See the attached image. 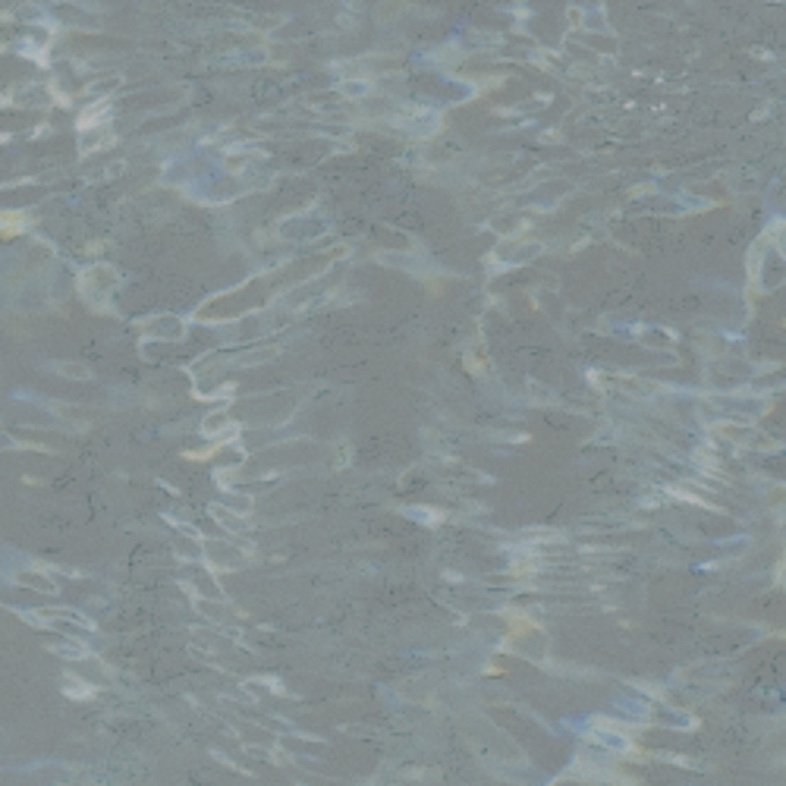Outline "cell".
I'll return each mask as SVG.
<instances>
[{
    "mask_svg": "<svg viewBox=\"0 0 786 786\" xmlns=\"http://www.w3.org/2000/svg\"><path fill=\"white\" fill-rule=\"evenodd\" d=\"M57 368H63V375H70V377H89V371H85L82 365H70V362H60Z\"/></svg>",
    "mask_w": 786,
    "mask_h": 786,
    "instance_id": "6da1fadb",
    "label": "cell"
}]
</instances>
